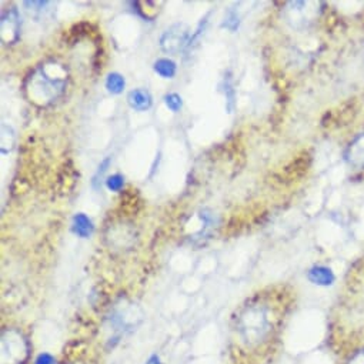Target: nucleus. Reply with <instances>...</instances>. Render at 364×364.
Returning <instances> with one entry per match:
<instances>
[{
	"mask_svg": "<svg viewBox=\"0 0 364 364\" xmlns=\"http://www.w3.org/2000/svg\"><path fill=\"white\" fill-rule=\"evenodd\" d=\"M270 327L268 313L261 306L248 308L240 316L237 326L243 343L249 347L259 346L267 338Z\"/></svg>",
	"mask_w": 364,
	"mask_h": 364,
	"instance_id": "f257e3e1",
	"label": "nucleus"
},
{
	"mask_svg": "<svg viewBox=\"0 0 364 364\" xmlns=\"http://www.w3.org/2000/svg\"><path fill=\"white\" fill-rule=\"evenodd\" d=\"M66 84V80L63 76L52 77L46 70H39L38 75H33L30 77V87L33 89V95L42 100H53L60 93L63 92V87ZM30 89V90H32Z\"/></svg>",
	"mask_w": 364,
	"mask_h": 364,
	"instance_id": "f03ea898",
	"label": "nucleus"
},
{
	"mask_svg": "<svg viewBox=\"0 0 364 364\" xmlns=\"http://www.w3.org/2000/svg\"><path fill=\"white\" fill-rule=\"evenodd\" d=\"M189 30L185 24H174L169 30H166L162 36L160 45L166 52H177L183 46L189 45Z\"/></svg>",
	"mask_w": 364,
	"mask_h": 364,
	"instance_id": "7ed1b4c3",
	"label": "nucleus"
},
{
	"mask_svg": "<svg viewBox=\"0 0 364 364\" xmlns=\"http://www.w3.org/2000/svg\"><path fill=\"white\" fill-rule=\"evenodd\" d=\"M13 335L15 333H8V339L2 338V357L9 354L8 363L6 364H19V361H23L27 356V347L24 340L17 339V342H13Z\"/></svg>",
	"mask_w": 364,
	"mask_h": 364,
	"instance_id": "20e7f679",
	"label": "nucleus"
},
{
	"mask_svg": "<svg viewBox=\"0 0 364 364\" xmlns=\"http://www.w3.org/2000/svg\"><path fill=\"white\" fill-rule=\"evenodd\" d=\"M128 103L132 109L137 112H146L151 107L153 99H151V95L147 92V90L135 89L128 95Z\"/></svg>",
	"mask_w": 364,
	"mask_h": 364,
	"instance_id": "39448f33",
	"label": "nucleus"
},
{
	"mask_svg": "<svg viewBox=\"0 0 364 364\" xmlns=\"http://www.w3.org/2000/svg\"><path fill=\"white\" fill-rule=\"evenodd\" d=\"M308 278L313 285L317 286H330L333 285V282H335V275H333V271L324 266H316L310 268Z\"/></svg>",
	"mask_w": 364,
	"mask_h": 364,
	"instance_id": "423d86ee",
	"label": "nucleus"
},
{
	"mask_svg": "<svg viewBox=\"0 0 364 364\" xmlns=\"http://www.w3.org/2000/svg\"><path fill=\"white\" fill-rule=\"evenodd\" d=\"M17 32H19V15L13 9L2 16V35L5 36L6 33H9V42H12L17 39Z\"/></svg>",
	"mask_w": 364,
	"mask_h": 364,
	"instance_id": "0eeeda50",
	"label": "nucleus"
},
{
	"mask_svg": "<svg viewBox=\"0 0 364 364\" xmlns=\"http://www.w3.org/2000/svg\"><path fill=\"white\" fill-rule=\"evenodd\" d=\"M72 230H73V233L77 234L79 237L87 238V237H90V236L93 234L95 226H93L92 220H90L84 213H77V215L73 218Z\"/></svg>",
	"mask_w": 364,
	"mask_h": 364,
	"instance_id": "6e6552de",
	"label": "nucleus"
},
{
	"mask_svg": "<svg viewBox=\"0 0 364 364\" xmlns=\"http://www.w3.org/2000/svg\"><path fill=\"white\" fill-rule=\"evenodd\" d=\"M347 159L353 166H364V135L354 139V142L350 144Z\"/></svg>",
	"mask_w": 364,
	"mask_h": 364,
	"instance_id": "1a4fd4ad",
	"label": "nucleus"
},
{
	"mask_svg": "<svg viewBox=\"0 0 364 364\" xmlns=\"http://www.w3.org/2000/svg\"><path fill=\"white\" fill-rule=\"evenodd\" d=\"M153 69L163 79H173L176 76V72H177V65H176V62H173L172 59L163 57V59L156 60L155 65H153Z\"/></svg>",
	"mask_w": 364,
	"mask_h": 364,
	"instance_id": "9d476101",
	"label": "nucleus"
},
{
	"mask_svg": "<svg viewBox=\"0 0 364 364\" xmlns=\"http://www.w3.org/2000/svg\"><path fill=\"white\" fill-rule=\"evenodd\" d=\"M125 77L119 73H110L106 79V89L113 95H120L125 90Z\"/></svg>",
	"mask_w": 364,
	"mask_h": 364,
	"instance_id": "9b49d317",
	"label": "nucleus"
},
{
	"mask_svg": "<svg viewBox=\"0 0 364 364\" xmlns=\"http://www.w3.org/2000/svg\"><path fill=\"white\" fill-rule=\"evenodd\" d=\"M125 186V177L121 174H112L106 179V188L110 192H120Z\"/></svg>",
	"mask_w": 364,
	"mask_h": 364,
	"instance_id": "f8f14e48",
	"label": "nucleus"
},
{
	"mask_svg": "<svg viewBox=\"0 0 364 364\" xmlns=\"http://www.w3.org/2000/svg\"><path fill=\"white\" fill-rule=\"evenodd\" d=\"M165 103H166L167 109L172 110L173 113H179L181 110V107H183V100H181V98L177 93L167 95L165 98Z\"/></svg>",
	"mask_w": 364,
	"mask_h": 364,
	"instance_id": "ddd939ff",
	"label": "nucleus"
},
{
	"mask_svg": "<svg viewBox=\"0 0 364 364\" xmlns=\"http://www.w3.org/2000/svg\"><path fill=\"white\" fill-rule=\"evenodd\" d=\"M110 163H112V158H106V159L100 163V166H99L96 174L93 176V188H95V189H99V183H100L99 179H102L103 174L107 172V167L110 166Z\"/></svg>",
	"mask_w": 364,
	"mask_h": 364,
	"instance_id": "4468645a",
	"label": "nucleus"
},
{
	"mask_svg": "<svg viewBox=\"0 0 364 364\" xmlns=\"http://www.w3.org/2000/svg\"><path fill=\"white\" fill-rule=\"evenodd\" d=\"M222 27H226V29L232 30V32H234V30L238 27V16H237L236 10H229Z\"/></svg>",
	"mask_w": 364,
	"mask_h": 364,
	"instance_id": "2eb2a0df",
	"label": "nucleus"
},
{
	"mask_svg": "<svg viewBox=\"0 0 364 364\" xmlns=\"http://www.w3.org/2000/svg\"><path fill=\"white\" fill-rule=\"evenodd\" d=\"M35 364H56V358L50 353H40L36 357Z\"/></svg>",
	"mask_w": 364,
	"mask_h": 364,
	"instance_id": "dca6fc26",
	"label": "nucleus"
},
{
	"mask_svg": "<svg viewBox=\"0 0 364 364\" xmlns=\"http://www.w3.org/2000/svg\"><path fill=\"white\" fill-rule=\"evenodd\" d=\"M347 364H364V350L357 351Z\"/></svg>",
	"mask_w": 364,
	"mask_h": 364,
	"instance_id": "f3484780",
	"label": "nucleus"
},
{
	"mask_svg": "<svg viewBox=\"0 0 364 364\" xmlns=\"http://www.w3.org/2000/svg\"><path fill=\"white\" fill-rule=\"evenodd\" d=\"M156 364H163V363H160V360H159V361H158V363H156Z\"/></svg>",
	"mask_w": 364,
	"mask_h": 364,
	"instance_id": "a211bd4d",
	"label": "nucleus"
}]
</instances>
